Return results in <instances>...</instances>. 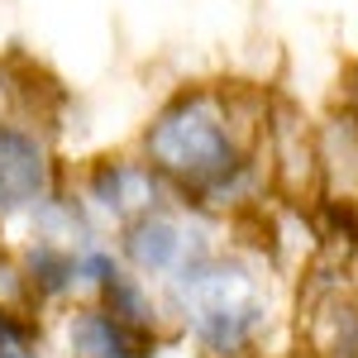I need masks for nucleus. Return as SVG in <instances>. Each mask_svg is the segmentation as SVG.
I'll use <instances>...</instances> for the list:
<instances>
[{"instance_id":"obj_1","label":"nucleus","mask_w":358,"mask_h":358,"mask_svg":"<svg viewBox=\"0 0 358 358\" xmlns=\"http://www.w3.org/2000/svg\"><path fill=\"white\" fill-rule=\"evenodd\" d=\"M143 158L192 210H229L258 192V138L229 91H177L143 129Z\"/></svg>"},{"instance_id":"obj_2","label":"nucleus","mask_w":358,"mask_h":358,"mask_svg":"<svg viewBox=\"0 0 358 358\" xmlns=\"http://www.w3.org/2000/svg\"><path fill=\"white\" fill-rule=\"evenodd\" d=\"M167 310L187 320L201 358H263L273 296L258 263L201 248L167 277Z\"/></svg>"},{"instance_id":"obj_3","label":"nucleus","mask_w":358,"mask_h":358,"mask_svg":"<svg viewBox=\"0 0 358 358\" xmlns=\"http://www.w3.org/2000/svg\"><path fill=\"white\" fill-rule=\"evenodd\" d=\"M201 248H215V244H196L192 206L182 196H172V201L120 224V258H124V268H134L148 282H167Z\"/></svg>"},{"instance_id":"obj_4","label":"nucleus","mask_w":358,"mask_h":358,"mask_svg":"<svg viewBox=\"0 0 358 358\" xmlns=\"http://www.w3.org/2000/svg\"><path fill=\"white\" fill-rule=\"evenodd\" d=\"M57 192V163L48 138L29 120L0 115V220L34 215Z\"/></svg>"},{"instance_id":"obj_5","label":"nucleus","mask_w":358,"mask_h":358,"mask_svg":"<svg viewBox=\"0 0 358 358\" xmlns=\"http://www.w3.org/2000/svg\"><path fill=\"white\" fill-rule=\"evenodd\" d=\"M82 196H86L91 210H101L115 224H124V220H134V215H143V210L172 201L177 192L138 153V158H106V163H96L82 182Z\"/></svg>"},{"instance_id":"obj_6","label":"nucleus","mask_w":358,"mask_h":358,"mask_svg":"<svg viewBox=\"0 0 358 358\" xmlns=\"http://www.w3.org/2000/svg\"><path fill=\"white\" fill-rule=\"evenodd\" d=\"M62 339H67V358H158L163 349V339L153 330L120 320L96 296L62 315Z\"/></svg>"},{"instance_id":"obj_7","label":"nucleus","mask_w":358,"mask_h":358,"mask_svg":"<svg viewBox=\"0 0 358 358\" xmlns=\"http://www.w3.org/2000/svg\"><path fill=\"white\" fill-rule=\"evenodd\" d=\"M0 358H38V325L24 310H0Z\"/></svg>"},{"instance_id":"obj_8","label":"nucleus","mask_w":358,"mask_h":358,"mask_svg":"<svg viewBox=\"0 0 358 358\" xmlns=\"http://www.w3.org/2000/svg\"><path fill=\"white\" fill-rule=\"evenodd\" d=\"M354 358H358V354H354Z\"/></svg>"}]
</instances>
